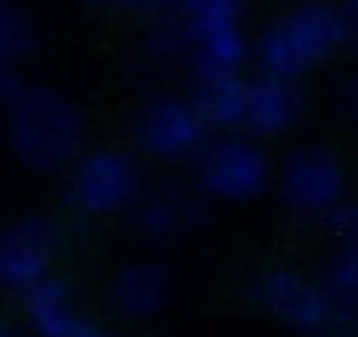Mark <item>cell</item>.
Instances as JSON below:
<instances>
[{
    "instance_id": "6da1fadb",
    "label": "cell",
    "mask_w": 358,
    "mask_h": 337,
    "mask_svg": "<svg viewBox=\"0 0 358 337\" xmlns=\"http://www.w3.org/2000/svg\"><path fill=\"white\" fill-rule=\"evenodd\" d=\"M4 134L18 162L36 173H57L81 158L85 116L50 85H25V92L4 109Z\"/></svg>"
},
{
    "instance_id": "7a4b0ae2",
    "label": "cell",
    "mask_w": 358,
    "mask_h": 337,
    "mask_svg": "<svg viewBox=\"0 0 358 337\" xmlns=\"http://www.w3.org/2000/svg\"><path fill=\"white\" fill-rule=\"evenodd\" d=\"M341 46H344L341 8L323 4V0H306V4L278 15L260 32L257 64L260 74L299 81L309 71L323 67Z\"/></svg>"
},
{
    "instance_id": "3957f363",
    "label": "cell",
    "mask_w": 358,
    "mask_h": 337,
    "mask_svg": "<svg viewBox=\"0 0 358 337\" xmlns=\"http://www.w3.org/2000/svg\"><path fill=\"white\" fill-rule=\"evenodd\" d=\"M246 299L299 337H358V313L334 306L320 281L299 271L274 267L257 274L246 285Z\"/></svg>"
},
{
    "instance_id": "277c9868",
    "label": "cell",
    "mask_w": 358,
    "mask_h": 337,
    "mask_svg": "<svg viewBox=\"0 0 358 337\" xmlns=\"http://www.w3.org/2000/svg\"><path fill=\"white\" fill-rule=\"evenodd\" d=\"M194 165H197V190L208 201L243 204L260 197L271 183V162L264 148L246 134L208 137Z\"/></svg>"
},
{
    "instance_id": "5b68a950",
    "label": "cell",
    "mask_w": 358,
    "mask_h": 337,
    "mask_svg": "<svg viewBox=\"0 0 358 337\" xmlns=\"http://www.w3.org/2000/svg\"><path fill=\"white\" fill-rule=\"evenodd\" d=\"M141 194V168L127 151L99 148L74 162L67 201L74 211L88 218H106L116 211H127Z\"/></svg>"
},
{
    "instance_id": "8992f818",
    "label": "cell",
    "mask_w": 358,
    "mask_h": 337,
    "mask_svg": "<svg viewBox=\"0 0 358 337\" xmlns=\"http://www.w3.org/2000/svg\"><path fill=\"white\" fill-rule=\"evenodd\" d=\"M134 144L158 162H194L208 144L211 130L183 95H155L134 116Z\"/></svg>"
},
{
    "instance_id": "52a82bcc",
    "label": "cell",
    "mask_w": 358,
    "mask_h": 337,
    "mask_svg": "<svg viewBox=\"0 0 358 337\" xmlns=\"http://www.w3.org/2000/svg\"><path fill=\"white\" fill-rule=\"evenodd\" d=\"M344 162L320 144L295 148L281 165V201L299 218H327L344 201Z\"/></svg>"
},
{
    "instance_id": "ba28073f",
    "label": "cell",
    "mask_w": 358,
    "mask_h": 337,
    "mask_svg": "<svg viewBox=\"0 0 358 337\" xmlns=\"http://www.w3.org/2000/svg\"><path fill=\"white\" fill-rule=\"evenodd\" d=\"M127 211L134 239H141L144 246H169L208 222V197L179 183H158L151 190H141Z\"/></svg>"
},
{
    "instance_id": "9c48e42d",
    "label": "cell",
    "mask_w": 358,
    "mask_h": 337,
    "mask_svg": "<svg viewBox=\"0 0 358 337\" xmlns=\"http://www.w3.org/2000/svg\"><path fill=\"white\" fill-rule=\"evenodd\" d=\"M60 229L46 215H29L0 232V288L25 292L43 281L57 260Z\"/></svg>"
},
{
    "instance_id": "30bf717a",
    "label": "cell",
    "mask_w": 358,
    "mask_h": 337,
    "mask_svg": "<svg viewBox=\"0 0 358 337\" xmlns=\"http://www.w3.org/2000/svg\"><path fill=\"white\" fill-rule=\"evenodd\" d=\"M176 299V271L165 260H134L109 281V306L120 320H155Z\"/></svg>"
},
{
    "instance_id": "8fae6325",
    "label": "cell",
    "mask_w": 358,
    "mask_h": 337,
    "mask_svg": "<svg viewBox=\"0 0 358 337\" xmlns=\"http://www.w3.org/2000/svg\"><path fill=\"white\" fill-rule=\"evenodd\" d=\"M306 99L299 81L274 78V74H257L246 78V106H243V130L253 137H278L288 134L302 120Z\"/></svg>"
},
{
    "instance_id": "7c38bea8",
    "label": "cell",
    "mask_w": 358,
    "mask_h": 337,
    "mask_svg": "<svg viewBox=\"0 0 358 337\" xmlns=\"http://www.w3.org/2000/svg\"><path fill=\"white\" fill-rule=\"evenodd\" d=\"M29 323L36 327L39 337H109L92 316H85L74 299L67 281L46 274L43 281H36L32 288L22 292Z\"/></svg>"
},
{
    "instance_id": "4fadbf2b",
    "label": "cell",
    "mask_w": 358,
    "mask_h": 337,
    "mask_svg": "<svg viewBox=\"0 0 358 337\" xmlns=\"http://www.w3.org/2000/svg\"><path fill=\"white\" fill-rule=\"evenodd\" d=\"M194 109L201 113L204 127L215 134H239L243 130V106H246V78L239 71H197L190 74Z\"/></svg>"
},
{
    "instance_id": "5bb4252c",
    "label": "cell",
    "mask_w": 358,
    "mask_h": 337,
    "mask_svg": "<svg viewBox=\"0 0 358 337\" xmlns=\"http://www.w3.org/2000/svg\"><path fill=\"white\" fill-rule=\"evenodd\" d=\"M39 46V25L18 0H0V60H25Z\"/></svg>"
},
{
    "instance_id": "9a60e30c",
    "label": "cell",
    "mask_w": 358,
    "mask_h": 337,
    "mask_svg": "<svg viewBox=\"0 0 358 337\" xmlns=\"http://www.w3.org/2000/svg\"><path fill=\"white\" fill-rule=\"evenodd\" d=\"M320 288L327 292V299L334 306L358 313V253L334 250V257L327 260V267L320 274Z\"/></svg>"
},
{
    "instance_id": "2e32d148",
    "label": "cell",
    "mask_w": 358,
    "mask_h": 337,
    "mask_svg": "<svg viewBox=\"0 0 358 337\" xmlns=\"http://www.w3.org/2000/svg\"><path fill=\"white\" fill-rule=\"evenodd\" d=\"M179 22H243L246 0H176Z\"/></svg>"
},
{
    "instance_id": "e0dca14e",
    "label": "cell",
    "mask_w": 358,
    "mask_h": 337,
    "mask_svg": "<svg viewBox=\"0 0 358 337\" xmlns=\"http://www.w3.org/2000/svg\"><path fill=\"white\" fill-rule=\"evenodd\" d=\"M330 239H334V250H344V253H358V201H341L327 218H323Z\"/></svg>"
},
{
    "instance_id": "ac0fdd59",
    "label": "cell",
    "mask_w": 358,
    "mask_h": 337,
    "mask_svg": "<svg viewBox=\"0 0 358 337\" xmlns=\"http://www.w3.org/2000/svg\"><path fill=\"white\" fill-rule=\"evenodd\" d=\"M95 8L113 11V15H144V18H158L165 11H172L176 0H92Z\"/></svg>"
},
{
    "instance_id": "d6986e66",
    "label": "cell",
    "mask_w": 358,
    "mask_h": 337,
    "mask_svg": "<svg viewBox=\"0 0 358 337\" xmlns=\"http://www.w3.org/2000/svg\"><path fill=\"white\" fill-rule=\"evenodd\" d=\"M334 109H337V116H341L344 123L358 127V74H351V78H344V81L337 85V92H334Z\"/></svg>"
},
{
    "instance_id": "ffe728a7",
    "label": "cell",
    "mask_w": 358,
    "mask_h": 337,
    "mask_svg": "<svg viewBox=\"0 0 358 337\" xmlns=\"http://www.w3.org/2000/svg\"><path fill=\"white\" fill-rule=\"evenodd\" d=\"M25 92V78L18 74V64L0 60V109H8Z\"/></svg>"
},
{
    "instance_id": "44dd1931",
    "label": "cell",
    "mask_w": 358,
    "mask_h": 337,
    "mask_svg": "<svg viewBox=\"0 0 358 337\" xmlns=\"http://www.w3.org/2000/svg\"><path fill=\"white\" fill-rule=\"evenodd\" d=\"M341 25H344V46H341V50H351V53H358V15H351V11H341Z\"/></svg>"
},
{
    "instance_id": "7402d4cb",
    "label": "cell",
    "mask_w": 358,
    "mask_h": 337,
    "mask_svg": "<svg viewBox=\"0 0 358 337\" xmlns=\"http://www.w3.org/2000/svg\"><path fill=\"white\" fill-rule=\"evenodd\" d=\"M341 11H351V15H358V0H344V8Z\"/></svg>"
},
{
    "instance_id": "603a6c76",
    "label": "cell",
    "mask_w": 358,
    "mask_h": 337,
    "mask_svg": "<svg viewBox=\"0 0 358 337\" xmlns=\"http://www.w3.org/2000/svg\"><path fill=\"white\" fill-rule=\"evenodd\" d=\"M0 337H11V330H8V327H0Z\"/></svg>"
},
{
    "instance_id": "cb8c5ba5",
    "label": "cell",
    "mask_w": 358,
    "mask_h": 337,
    "mask_svg": "<svg viewBox=\"0 0 358 337\" xmlns=\"http://www.w3.org/2000/svg\"><path fill=\"white\" fill-rule=\"evenodd\" d=\"M0 232H4V229H0Z\"/></svg>"
}]
</instances>
